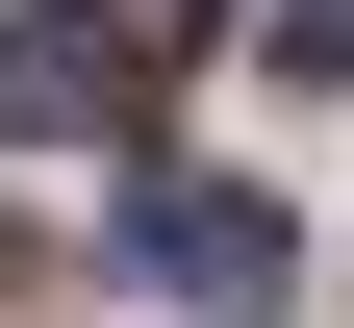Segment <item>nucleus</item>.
<instances>
[{
	"label": "nucleus",
	"instance_id": "obj_1",
	"mask_svg": "<svg viewBox=\"0 0 354 328\" xmlns=\"http://www.w3.org/2000/svg\"><path fill=\"white\" fill-rule=\"evenodd\" d=\"M127 278H152V303H203V328H279V202H228V177H152V202H127Z\"/></svg>",
	"mask_w": 354,
	"mask_h": 328
},
{
	"label": "nucleus",
	"instance_id": "obj_2",
	"mask_svg": "<svg viewBox=\"0 0 354 328\" xmlns=\"http://www.w3.org/2000/svg\"><path fill=\"white\" fill-rule=\"evenodd\" d=\"M76 26H102V51L152 76V51H203V26H228V0H76Z\"/></svg>",
	"mask_w": 354,
	"mask_h": 328
},
{
	"label": "nucleus",
	"instance_id": "obj_3",
	"mask_svg": "<svg viewBox=\"0 0 354 328\" xmlns=\"http://www.w3.org/2000/svg\"><path fill=\"white\" fill-rule=\"evenodd\" d=\"M279 26V76H354V0H253Z\"/></svg>",
	"mask_w": 354,
	"mask_h": 328
}]
</instances>
